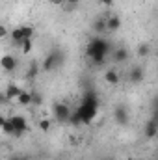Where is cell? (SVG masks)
Instances as JSON below:
<instances>
[{
	"mask_svg": "<svg viewBox=\"0 0 158 160\" xmlns=\"http://www.w3.org/2000/svg\"><path fill=\"white\" fill-rule=\"evenodd\" d=\"M4 123H6V116H2V114H0V128H2V125H4Z\"/></svg>",
	"mask_w": 158,
	"mask_h": 160,
	"instance_id": "83f0119b",
	"label": "cell"
},
{
	"mask_svg": "<svg viewBox=\"0 0 158 160\" xmlns=\"http://www.w3.org/2000/svg\"><path fill=\"white\" fill-rule=\"evenodd\" d=\"M97 110H99V99H97V95L93 91H86L84 99H82V104L75 110V114H77L80 123L89 125L91 121L97 118Z\"/></svg>",
	"mask_w": 158,
	"mask_h": 160,
	"instance_id": "6da1fadb",
	"label": "cell"
},
{
	"mask_svg": "<svg viewBox=\"0 0 158 160\" xmlns=\"http://www.w3.org/2000/svg\"><path fill=\"white\" fill-rule=\"evenodd\" d=\"M21 89H22L21 86H17L15 82H9V84L6 86L4 95H6V99H7V101H15V99H17V95L21 93Z\"/></svg>",
	"mask_w": 158,
	"mask_h": 160,
	"instance_id": "8fae6325",
	"label": "cell"
},
{
	"mask_svg": "<svg viewBox=\"0 0 158 160\" xmlns=\"http://www.w3.org/2000/svg\"><path fill=\"white\" fill-rule=\"evenodd\" d=\"M17 58L13 56V54H4V56H0V69L2 71H6V73H13L15 69H17Z\"/></svg>",
	"mask_w": 158,
	"mask_h": 160,
	"instance_id": "8992f818",
	"label": "cell"
},
{
	"mask_svg": "<svg viewBox=\"0 0 158 160\" xmlns=\"http://www.w3.org/2000/svg\"><path fill=\"white\" fill-rule=\"evenodd\" d=\"M41 102H43L41 93H37V91H32V104H34V106H39Z\"/></svg>",
	"mask_w": 158,
	"mask_h": 160,
	"instance_id": "603a6c76",
	"label": "cell"
},
{
	"mask_svg": "<svg viewBox=\"0 0 158 160\" xmlns=\"http://www.w3.org/2000/svg\"><path fill=\"white\" fill-rule=\"evenodd\" d=\"M99 2H101L102 6H112V4H114V0H99Z\"/></svg>",
	"mask_w": 158,
	"mask_h": 160,
	"instance_id": "d4e9b609",
	"label": "cell"
},
{
	"mask_svg": "<svg viewBox=\"0 0 158 160\" xmlns=\"http://www.w3.org/2000/svg\"><path fill=\"white\" fill-rule=\"evenodd\" d=\"M110 50H112V47H110L108 39H104L102 36H95L93 39L87 43V47H86V56L87 58H91L93 54H104V56H108Z\"/></svg>",
	"mask_w": 158,
	"mask_h": 160,
	"instance_id": "7a4b0ae2",
	"label": "cell"
},
{
	"mask_svg": "<svg viewBox=\"0 0 158 160\" xmlns=\"http://www.w3.org/2000/svg\"><path fill=\"white\" fill-rule=\"evenodd\" d=\"M19 47H21V52L22 54H30L32 48H34V43H32V39H22Z\"/></svg>",
	"mask_w": 158,
	"mask_h": 160,
	"instance_id": "d6986e66",
	"label": "cell"
},
{
	"mask_svg": "<svg viewBox=\"0 0 158 160\" xmlns=\"http://www.w3.org/2000/svg\"><path fill=\"white\" fill-rule=\"evenodd\" d=\"M37 127H39V130H43V132H48V130H50V127H52V121L47 119V118H43V119H39Z\"/></svg>",
	"mask_w": 158,
	"mask_h": 160,
	"instance_id": "7402d4cb",
	"label": "cell"
},
{
	"mask_svg": "<svg viewBox=\"0 0 158 160\" xmlns=\"http://www.w3.org/2000/svg\"><path fill=\"white\" fill-rule=\"evenodd\" d=\"M71 112H73V110H71L69 104H65V102H54V106H52L54 119L58 121V123H69Z\"/></svg>",
	"mask_w": 158,
	"mask_h": 160,
	"instance_id": "277c9868",
	"label": "cell"
},
{
	"mask_svg": "<svg viewBox=\"0 0 158 160\" xmlns=\"http://www.w3.org/2000/svg\"><path fill=\"white\" fill-rule=\"evenodd\" d=\"M143 134H145V138L147 140H155L158 134V123L155 118H151V119L145 123V128H143Z\"/></svg>",
	"mask_w": 158,
	"mask_h": 160,
	"instance_id": "9c48e42d",
	"label": "cell"
},
{
	"mask_svg": "<svg viewBox=\"0 0 158 160\" xmlns=\"http://www.w3.org/2000/svg\"><path fill=\"white\" fill-rule=\"evenodd\" d=\"M91 28H93V32H95L97 36H104V34H106V17L95 19L93 24H91Z\"/></svg>",
	"mask_w": 158,
	"mask_h": 160,
	"instance_id": "5bb4252c",
	"label": "cell"
},
{
	"mask_svg": "<svg viewBox=\"0 0 158 160\" xmlns=\"http://www.w3.org/2000/svg\"><path fill=\"white\" fill-rule=\"evenodd\" d=\"M7 36H9V30H7V26L0 22V39H4V38H7Z\"/></svg>",
	"mask_w": 158,
	"mask_h": 160,
	"instance_id": "cb8c5ba5",
	"label": "cell"
},
{
	"mask_svg": "<svg viewBox=\"0 0 158 160\" xmlns=\"http://www.w3.org/2000/svg\"><path fill=\"white\" fill-rule=\"evenodd\" d=\"M119 28H121V17L119 15L106 17V32H117Z\"/></svg>",
	"mask_w": 158,
	"mask_h": 160,
	"instance_id": "4fadbf2b",
	"label": "cell"
},
{
	"mask_svg": "<svg viewBox=\"0 0 158 160\" xmlns=\"http://www.w3.org/2000/svg\"><path fill=\"white\" fill-rule=\"evenodd\" d=\"M151 54V45L149 43H141L140 47H138V56L140 58H147Z\"/></svg>",
	"mask_w": 158,
	"mask_h": 160,
	"instance_id": "ffe728a7",
	"label": "cell"
},
{
	"mask_svg": "<svg viewBox=\"0 0 158 160\" xmlns=\"http://www.w3.org/2000/svg\"><path fill=\"white\" fill-rule=\"evenodd\" d=\"M9 160H22V158H21V157H15V155H13V157H11Z\"/></svg>",
	"mask_w": 158,
	"mask_h": 160,
	"instance_id": "f1b7e54d",
	"label": "cell"
},
{
	"mask_svg": "<svg viewBox=\"0 0 158 160\" xmlns=\"http://www.w3.org/2000/svg\"><path fill=\"white\" fill-rule=\"evenodd\" d=\"M128 80H130L132 84H141V82L145 80V71H143V67H141V65H134V67L128 71Z\"/></svg>",
	"mask_w": 158,
	"mask_h": 160,
	"instance_id": "ba28073f",
	"label": "cell"
},
{
	"mask_svg": "<svg viewBox=\"0 0 158 160\" xmlns=\"http://www.w3.org/2000/svg\"><path fill=\"white\" fill-rule=\"evenodd\" d=\"M9 121H11V125L15 128V138H21L28 128V119L24 116H21V114H15V116H9Z\"/></svg>",
	"mask_w": 158,
	"mask_h": 160,
	"instance_id": "5b68a950",
	"label": "cell"
},
{
	"mask_svg": "<svg viewBox=\"0 0 158 160\" xmlns=\"http://www.w3.org/2000/svg\"><path fill=\"white\" fill-rule=\"evenodd\" d=\"M9 38L13 41V45H21V41H22V34H21V28L17 26V28H13V30H9Z\"/></svg>",
	"mask_w": 158,
	"mask_h": 160,
	"instance_id": "ac0fdd59",
	"label": "cell"
},
{
	"mask_svg": "<svg viewBox=\"0 0 158 160\" xmlns=\"http://www.w3.org/2000/svg\"><path fill=\"white\" fill-rule=\"evenodd\" d=\"M15 102L21 104V106H32V91H28V89H21V93L17 95Z\"/></svg>",
	"mask_w": 158,
	"mask_h": 160,
	"instance_id": "7c38bea8",
	"label": "cell"
},
{
	"mask_svg": "<svg viewBox=\"0 0 158 160\" xmlns=\"http://www.w3.org/2000/svg\"><path fill=\"white\" fill-rule=\"evenodd\" d=\"M50 2H52L54 6H62V4H63V0H50Z\"/></svg>",
	"mask_w": 158,
	"mask_h": 160,
	"instance_id": "4316f807",
	"label": "cell"
},
{
	"mask_svg": "<svg viewBox=\"0 0 158 160\" xmlns=\"http://www.w3.org/2000/svg\"><path fill=\"white\" fill-rule=\"evenodd\" d=\"M104 80H106V84H110V86H117L119 82H121V75H119L117 69L110 67V69H106V73H104Z\"/></svg>",
	"mask_w": 158,
	"mask_h": 160,
	"instance_id": "30bf717a",
	"label": "cell"
},
{
	"mask_svg": "<svg viewBox=\"0 0 158 160\" xmlns=\"http://www.w3.org/2000/svg\"><path fill=\"white\" fill-rule=\"evenodd\" d=\"M114 119H116V123L121 125V127L128 125V110H126V106H123V104L116 106V110H114Z\"/></svg>",
	"mask_w": 158,
	"mask_h": 160,
	"instance_id": "52a82bcc",
	"label": "cell"
},
{
	"mask_svg": "<svg viewBox=\"0 0 158 160\" xmlns=\"http://www.w3.org/2000/svg\"><path fill=\"white\" fill-rule=\"evenodd\" d=\"M39 71H41V67H39V63L37 62H30V65H28V78L30 80H34L37 75H39Z\"/></svg>",
	"mask_w": 158,
	"mask_h": 160,
	"instance_id": "e0dca14e",
	"label": "cell"
},
{
	"mask_svg": "<svg viewBox=\"0 0 158 160\" xmlns=\"http://www.w3.org/2000/svg\"><path fill=\"white\" fill-rule=\"evenodd\" d=\"M4 134H7V136H15V128H13V125H11V121L9 118H6V123L2 125V128H0Z\"/></svg>",
	"mask_w": 158,
	"mask_h": 160,
	"instance_id": "44dd1931",
	"label": "cell"
},
{
	"mask_svg": "<svg viewBox=\"0 0 158 160\" xmlns=\"http://www.w3.org/2000/svg\"><path fill=\"white\" fill-rule=\"evenodd\" d=\"M4 102H7V99H6L4 93H0V104H4Z\"/></svg>",
	"mask_w": 158,
	"mask_h": 160,
	"instance_id": "484cf974",
	"label": "cell"
},
{
	"mask_svg": "<svg viewBox=\"0 0 158 160\" xmlns=\"http://www.w3.org/2000/svg\"><path fill=\"white\" fill-rule=\"evenodd\" d=\"M128 60V48H125V47H119L114 50V62L116 63H125Z\"/></svg>",
	"mask_w": 158,
	"mask_h": 160,
	"instance_id": "9a60e30c",
	"label": "cell"
},
{
	"mask_svg": "<svg viewBox=\"0 0 158 160\" xmlns=\"http://www.w3.org/2000/svg\"><path fill=\"white\" fill-rule=\"evenodd\" d=\"M63 60H65V54H63L62 50H52V52H48L47 58L41 62V71L48 73V71H52V69H58V67L63 65Z\"/></svg>",
	"mask_w": 158,
	"mask_h": 160,
	"instance_id": "3957f363",
	"label": "cell"
},
{
	"mask_svg": "<svg viewBox=\"0 0 158 160\" xmlns=\"http://www.w3.org/2000/svg\"><path fill=\"white\" fill-rule=\"evenodd\" d=\"M19 28H21V34H22V39H32L34 34H36V28L32 24H22Z\"/></svg>",
	"mask_w": 158,
	"mask_h": 160,
	"instance_id": "2e32d148",
	"label": "cell"
}]
</instances>
